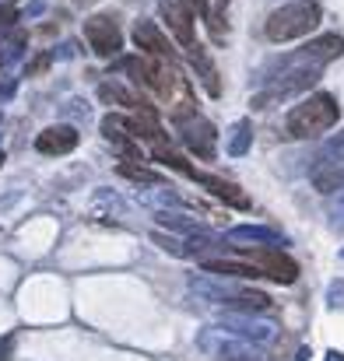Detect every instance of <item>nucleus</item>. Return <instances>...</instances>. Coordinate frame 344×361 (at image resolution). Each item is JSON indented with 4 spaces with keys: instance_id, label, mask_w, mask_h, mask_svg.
Wrapping results in <instances>:
<instances>
[{
    "instance_id": "nucleus-1",
    "label": "nucleus",
    "mask_w": 344,
    "mask_h": 361,
    "mask_svg": "<svg viewBox=\"0 0 344 361\" xmlns=\"http://www.w3.org/2000/svg\"><path fill=\"white\" fill-rule=\"evenodd\" d=\"M338 120H341L338 99L331 92H316V95H309L306 102H299L285 116V137H292V140H313V137L327 133Z\"/></svg>"
},
{
    "instance_id": "nucleus-2",
    "label": "nucleus",
    "mask_w": 344,
    "mask_h": 361,
    "mask_svg": "<svg viewBox=\"0 0 344 361\" xmlns=\"http://www.w3.org/2000/svg\"><path fill=\"white\" fill-rule=\"evenodd\" d=\"M320 21H324L320 4H313V0H292V4L278 7L267 18L263 35H267V42H295L302 35H313L320 28Z\"/></svg>"
},
{
    "instance_id": "nucleus-3",
    "label": "nucleus",
    "mask_w": 344,
    "mask_h": 361,
    "mask_svg": "<svg viewBox=\"0 0 344 361\" xmlns=\"http://www.w3.org/2000/svg\"><path fill=\"white\" fill-rule=\"evenodd\" d=\"M190 291L215 302L218 309H232V312H263L271 305V298L263 291H249L239 288L235 281H218V277H190Z\"/></svg>"
},
{
    "instance_id": "nucleus-4",
    "label": "nucleus",
    "mask_w": 344,
    "mask_h": 361,
    "mask_svg": "<svg viewBox=\"0 0 344 361\" xmlns=\"http://www.w3.org/2000/svg\"><path fill=\"white\" fill-rule=\"evenodd\" d=\"M309 183H313L316 193H341L344 190V130L334 133L320 147V154L313 158Z\"/></svg>"
},
{
    "instance_id": "nucleus-5",
    "label": "nucleus",
    "mask_w": 344,
    "mask_h": 361,
    "mask_svg": "<svg viewBox=\"0 0 344 361\" xmlns=\"http://www.w3.org/2000/svg\"><path fill=\"white\" fill-rule=\"evenodd\" d=\"M197 348H201L204 355H211V358L246 361L249 355H253V348H260V344H253V341L242 337V334H232L229 326L222 323V326L201 330V334H197Z\"/></svg>"
},
{
    "instance_id": "nucleus-6",
    "label": "nucleus",
    "mask_w": 344,
    "mask_h": 361,
    "mask_svg": "<svg viewBox=\"0 0 344 361\" xmlns=\"http://www.w3.org/2000/svg\"><path fill=\"white\" fill-rule=\"evenodd\" d=\"M85 39L92 42V49H95L99 56L119 53V46H123V28H119L116 14H109V11L92 14V18L85 21Z\"/></svg>"
},
{
    "instance_id": "nucleus-7",
    "label": "nucleus",
    "mask_w": 344,
    "mask_h": 361,
    "mask_svg": "<svg viewBox=\"0 0 344 361\" xmlns=\"http://www.w3.org/2000/svg\"><path fill=\"white\" fill-rule=\"evenodd\" d=\"M179 126V137H183V144H186V151L190 154H197V158H215V144H218V130H215V123L211 120H201L197 113L194 116H186V120H176Z\"/></svg>"
},
{
    "instance_id": "nucleus-8",
    "label": "nucleus",
    "mask_w": 344,
    "mask_h": 361,
    "mask_svg": "<svg viewBox=\"0 0 344 361\" xmlns=\"http://www.w3.org/2000/svg\"><path fill=\"white\" fill-rule=\"evenodd\" d=\"M134 42L141 46V53H144V56H155V60H165V63H172V60H176V49H172L169 35H165L155 21H148V18L134 21Z\"/></svg>"
},
{
    "instance_id": "nucleus-9",
    "label": "nucleus",
    "mask_w": 344,
    "mask_h": 361,
    "mask_svg": "<svg viewBox=\"0 0 344 361\" xmlns=\"http://www.w3.org/2000/svg\"><path fill=\"white\" fill-rule=\"evenodd\" d=\"M158 14H162V21L169 25L172 39H176L183 49L197 46V32H194V14H190V7H183L179 0H162V4H158Z\"/></svg>"
},
{
    "instance_id": "nucleus-10",
    "label": "nucleus",
    "mask_w": 344,
    "mask_h": 361,
    "mask_svg": "<svg viewBox=\"0 0 344 361\" xmlns=\"http://www.w3.org/2000/svg\"><path fill=\"white\" fill-rule=\"evenodd\" d=\"M249 256L263 267V277L278 281V284H292L299 277V263L278 249H267V245H249Z\"/></svg>"
},
{
    "instance_id": "nucleus-11",
    "label": "nucleus",
    "mask_w": 344,
    "mask_h": 361,
    "mask_svg": "<svg viewBox=\"0 0 344 361\" xmlns=\"http://www.w3.org/2000/svg\"><path fill=\"white\" fill-rule=\"evenodd\" d=\"M218 312H222V319H225L229 330L242 334V337H249L253 344H267V341L278 337V326H274V323H263V319H253V316H246V312H232V309H218Z\"/></svg>"
},
{
    "instance_id": "nucleus-12",
    "label": "nucleus",
    "mask_w": 344,
    "mask_h": 361,
    "mask_svg": "<svg viewBox=\"0 0 344 361\" xmlns=\"http://www.w3.org/2000/svg\"><path fill=\"white\" fill-rule=\"evenodd\" d=\"M78 147V130L60 123V126H46L39 137H35V151L46 154V158H57V154H67Z\"/></svg>"
},
{
    "instance_id": "nucleus-13",
    "label": "nucleus",
    "mask_w": 344,
    "mask_h": 361,
    "mask_svg": "<svg viewBox=\"0 0 344 361\" xmlns=\"http://www.w3.org/2000/svg\"><path fill=\"white\" fill-rule=\"evenodd\" d=\"M225 239L232 242V245H267V249H281L285 245V235L278 232V228H263V225H235V228H229L225 232Z\"/></svg>"
},
{
    "instance_id": "nucleus-14",
    "label": "nucleus",
    "mask_w": 344,
    "mask_h": 361,
    "mask_svg": "<svg viewBox=\"0 0 344 361\" xmlns=\"http://www.w3.org/2000/svg\"><path fill=\"white\" fill-rule=\"evenodd\" d=\"M295 60H306V63H331V60H338L344 56V39L341 35H316L313 42H306L302 49H295L292 53Z\"/></svg>"
},
{
    "instance_id": "nucleus-15",
    "label": "nucleus",
    "mask_w": 344,
    "mask_h": 361,
    "mask_svg": "<svg viewBox=\"0 0 344 361\" xmlns=\"http://www.w3.org/2000/svg\"><path fill=\"white\" fill-rule=\"evenodd\" d=\"M186 53H190V63H194L197 78L204 81L208 95H211V99H218V95H222V78H218V71H215V60L208 56V49H201V42H197V46H190Z\"/></svg>"
},
{
    "instance_id": "nucleus-16",
    "label": "nucleus",
    "mask_w": 344,
    "mask_h": 361,
    "mask_svg": "<svg viewBox=\"0 0 344 361\" xmlns=\"http://www.w3.org/2000/svg\"><path fill=\"white\" fill-rule=\"evenodd\" d=\"M99 99L109 102V106H123V109H137V113H155L144 99H137L130 88H123L119 81H102L99 85Z\"/></svg>"
},
{
    "instance_id": "nucleus-17",
    "label": "nucleus",
    "mask_w": 344,
    "mask_h": 361,
    "mask_svg": "<svg viewBox=\"0 0 344 361\" xmlns=\"http://www.w3.org/2000/svg\"><path fill=\"white\" fill-rule=\"evenodd\" d=\"M204 270L208 274H222V277H263V267L260 263L222 259V256H204Z\"/></svg>"
},
{
    "instance_id": "nucleus-18",
    "label": "nucleus",
    "mask_w": 344,
    "mask_h": 361,
    "mask_svg": "<svg viewBox=\"0 0 344 361\" xmlns=\"http://www.w3.org/2000/svg\"><path fill=\"white\" fill-rule=\"evenodd\" d=\"M197 183L204 186V190H211L218 200H225V204H235V207H249V197L235 186V183H225V179H218V176H197Z\"/></svg>"
},
{
    "instance_id": "nucleus-19",
    "label": "nucleus",
    "mask_w": 344,
    "mask_h": 361,
    "mask_svg": "<svg viewBox=\"0 0 344 361\" xmlns=\"http://www.w3.org/2000/svg\"><path fill=\"white\" fill-rule=\"evenodd\" d=\"M102 133H106L109 140H116V144L123 147V154H126L130 161H141V158H144V154H141V151H137V147L130 144V133L123 130V116H116V113H109V116L102 120Z\"/></svg>"
},
{
    "instance_id": "nucleus-20",
    "label": "nucleus",
    "mask_w": 344,
    "mask_h": 361,
    "mask_svg": "<svg viewBox=\"0 0 344 361\" xmlns=\"http://www.w3.org/2000/svg\"><path fill=\"white\" fill-rule=\"evenodd\" d=\"M155 221H158L162 228L179 232V235H201V232H204L194 218H183V214H172V211H155Z\"/></svg>"
},
{
    "instance_id": "nucleus-21",
    "label": "nucleus",
    "mask_w": 344,
    "mask_h": 361,
    "mask_svg": "<svg viewBox=\"0 0 344 361\" xmlns=\"http://www.w3.org/2000/svg\"><path fill=\"white\" fill-rule=\"evenodd\" d=\"M249 144H253V126L246 120H239L232 126L229 133V154L232 158H242V154H249Z\"/></svg>"
},
{
    "instance_id": "nucleus-22",
    "label": "nucleus",
    "mask_w": 344,
    "mask_h": 361,
    "mask_svg": "<svg viewBox=\"0 0 344 361\" xmlns=\"http://www.w3.org/2000/svg\"><path fill=\"white\" fill-rule=\"evenodd\" d=\"M151 158H155V161H162V165H169V169H176V172H183V176H197V172L190 169V161H186V158H179L172 147H158Z\"/></svg>"
},
{
    "instance_id": "nucleus-23",
    "label": "nucleus",
    "mask_w": 344,
    "mask_h": 361,
    "mask_svg": "<svg viewBox=\"0 0 344 361\" xmlns=\"http://www.w3.org/2000/svg\"><path fill=\"white\" fill-rule=\"evenodd\" d=\"M116 172L119 176H126V179H137V183H148V186H155V183H162L155 172H144V169H137V165H116Z\"/></svg>"
},
{
    "instance_id": "nucleus-24",
    "label": "nucleus",
    "mask_w": 344,
    "mask_h": 361,
    "mask_svg": "<svg viewBox=\"0 0 344 361\" xmlns=\"http://www.w3.org/2000/svg\"><path fill=\"white\" fill-rule=\"evenodd\" d=\"M327 305L331 309H344V281H331V288H327Z\"/></svg>"
},
{
    "instance_id": "nucleus-25",
    "label": "nucleus",
    "mask_w": 344,
    "mask_h": 361,
    "mask_svg": "<svg viewBox=\"0 0 344 361\" xmlns=\"http://www.w3.org/2000/svg\"><path fill=\"white\" fill-rule=\"evenodd\" d=\"M151 239L158 242L162 249H169V252H176V256H186V249H183V242H176L172 235H165V232H155Z\"/></svg>"
},
{
    "instance_id": "nucleus-26",
    "label": "nucleus",
    "mask_w": 344,
    "mask_h": 361,
    "mask_svg": "<svg viewBox=\"0 0 344 361\" xmlns=\"http://www.w3.org/2000/svg\"><path fill=\"white\" fill-rule=\"evenodd\" d=\"M331 225H334V228H344V193L331 204Z\"/></svg>"
},
{
    "instance_id": "nucleus-27",
    "label": "nucleus",
    "mask_w": 344,
    "mask_h": 361,
    "mask_svg": "<svg viewBox=\"0 0 344 361\" xmlns=\"http://www.w3.org/2000/svg\"><path fill=\"white\" fill-rule=\"evenodd\" d=\"M18 21V11L11 7V4H0V28H7V25H14Z\"/></svg>"
},
{
    "instance_id": "nucleus-28",
    "label": "nucleus",
    "mask_w": 344,
    "mask_h": 361,
    "mask_svg": "<svg viewBox=\"0 0 344 361\" xmlns=\"http://www.w3.org/2000/svg\"><path fill=\"white\" fill-rule=\"evenodd\" d=\"M11 358V341H0V361Z\"/></svg>"
},
{
    "instance_id": "nucleus-29",
    "label": "nucleus",
    "mask_w": 344,
    "mask_h": 361,
    "mask_svg": "<svg viewBox=\"0 0 344 361\" xmlns=\"http://www.w3.org/2000/svg\"><path fill=\"white\" fill-rule=\"evenodd\" d=\"M327 361H344V358H341V355H331V358H327Z\"/></svg>"
},
{
    "instance_id": "nucleus-30",
    "label": "nucleus",
    "mask_w": 344,
    "mask_h": 361,
    "mask_svg": "<svg viewBox=\"0 0 344 361\" xmlns=\"http://www.w3.org/2000/svg\"><path fill=\"white\" fill-rule=\"evenodd\" d=\"M0 63H4V53H0Z\"/></svg>"
},
{
    "instance_id": "nucleus-31",
    "label": "nucleus",
    "mask_w": 344,
    "mask_h": 361,
    "mask_svg": "<svg viewBox=\"0 0 344 361\" xmlns=\"http://www.w3.org/2000/svg\"><path fill=\"white\" fill-rule=\"evenodd\" d=\"M0 4H11V0H0Z\"/></svg>"
},
{
    "instance_id": "nucleus-32",
    "label": "nucleus",
    "mask_w": 344,
    "mask_h": 361,
    "mask_svg": "<svg viewBox=\"0 0 344 361\" xmlns=\"http://www.w3.org/2000/svg\"><path fill=\"white\" fill-rule=\"evenodd\" d=\"M0 161H4V154H0Z\"/></svg>"
},
{
    "instance_id": "nucleus-33",
    "label": "nucleus",
    "mask_w": 344,
    "mask_h": 361,
    "mask_svg": "<svg viewBox=\"0 0 344 361\" xmlns=\"http://www.w3.org/2000/svg\"><path fill=\"white\" fill-rule=\"evenodd\" d=\"M341 256H344V252H341Z\"/></svg>"
}]
</instances>
